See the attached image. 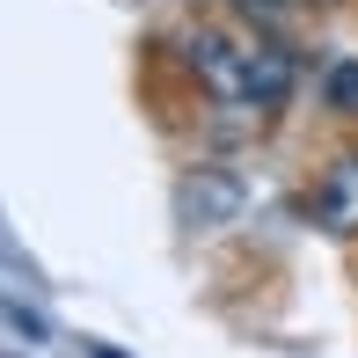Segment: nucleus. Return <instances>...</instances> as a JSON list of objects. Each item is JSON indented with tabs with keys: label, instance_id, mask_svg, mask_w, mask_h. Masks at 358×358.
I'll list each match as a JSON object with an SVG mask.
<instances>
[{
	"label": "nucleus",
	"instance_id": "obj_1",
	"mask_svg": "<svg viewBox=\"0 0 358 358\" xmlns=\"http://www.w3.org/2000/svg\"><path fill=\"white\" fill-rule=\"evenodd\" d=\"M190 52V66H198V80L220 95V103H234V110H249V44H234L227 29H198V37L183 44Z\"/></svg>",
	"mask_w": 358,
	"mask_h": 358
},
{
	"label": "nucleus",
	"instance_id": "obj_2",
	"mask_svg": "<svg viewBox=\"0 0 358 358\" xmlns=\"http://www.w3.org/2000/svg\"><path fill=\"white\" fill-rule=\"evenodd\" d=\"M176 213H183V227H227L241 213V183L227 169H198V176H183V190H176Z\"/></svg>",
	"mask_w": 358,
	"mask_h": 358
},
{
	"label": "nucleus",
	"instance_id": "obj_3",
	"mask_svg": "<svg viewBox=\"0 0 358 358\" xmlns=\"http://www.w3.org/2000/svg\"><path fill=\"white\" fill-rule=\"evenodd\" d=\"M315 220L329 227V234H358V154H344L315 183Z\"/></svg>",
	"mask_w": 358,
	"mask_h": 358
},
{
	"label": "nucleus",
	"instance_id": "obj_4",
	"mask_svg": "<svg viewBox=\"0 0 358 358\" xmlns=\"http://www.w3.org/2000/svg\"><path fill=\"white\" fill-rule=\"evenodd\" d=\"M292 95V52L285 44H249V110H278Z\"/></svg>",
	"mask_w": 358,
	"mask_h": 358
},
{
	"label": "nucleus",
	"instance_id": "obj_5",
	"mask_svg": "<svg viewBox=\"0 0 358 358\" xmlns=\"http://www.w3.org/2000/svg\"><path fill=\"white\" fill-rule=\"evenodd\" d=\"M322 103L336 117H358V59H329L322 66Z\"/></svg>",
	"mask_w": 358,
	"mask_h": 358
},
{
	"label": "nucleus",
	"instance_id": "obj_6",
	"mask_svg": "<svg viewBox=\"0 0 358 358\" xmlns=\"http://www.w3.org/2000/svg\"><path fill=\"white\" fill-rule=\"evenodd\" d=\"M241 8H264L271 15V8H292V0H241Z\"/></svg>",
	"mask_w": 358,
	"mask_h": 358
}]
</instances>
